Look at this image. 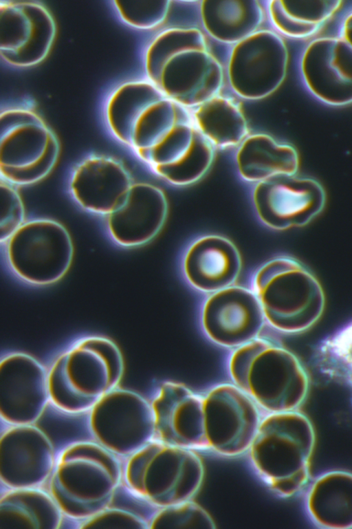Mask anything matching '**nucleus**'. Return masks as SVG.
I'll return each instance as SVG.
<instances>
[{"label":"nucleus","instance_id":"27","mask_svg":"<svg viewBox=\"0 0 352 529\" xmlns=\"http://www.w3.org/2000/svg\"><path fill=\"white\" fill-rule=\"evenodd\" d=\"M307 507L313 521L324 528H352V473H324L311 485Z\"/></svg>","mask_w":352,"mask_h":529},{"label":"nucleus","instance_id":"7","mask_svg":"<svg viewBox=\"0 0 352 529\" xmlns=\"http://www.w3.org/2000/svg\"><path fill=\"white\" fill-rule=\"evenodd\" d=\"M128 457V488L160 508L190 499L203 480L204 466L193 450L153 439Z\"/></svg>","mask_w":352,"mask_h":529},{"label":"nucleus","instance_id":"18","mask_svg":"<svg viewBox=\"0 0 352 529\" xmlns=\"http://www.w3.org/2000/svg\"><path fill=\"white\" fill-rule=\"evenodd\" d=\"M56 457L52 441L41 429L10 425L0 440L1 481L8 489L40 487L49 479Z\"/></svg>","mask_w":352,"mask_h":529},{"label":"nucleus","instance_id":"4","mask_svg":"<svg viewBox=\"0 0 352 529\" xmlns=\"http://www.w3.org/2000/svg\"><path fill=\"white\" fill-rule=\"evenodd\" d=\"M315 442L309 420L294 411L271 413L261 420L248 451L262 480L289 497L305 484Z\"/></svg>","mask_w":352,"mask_h":529},{"label":"nucleus","instance_id":"22","mask_svg":"<svg viewBox=\"0 0 352 529\" xmlns=\"http://www.w3.org/2000/svg\"><path fill=\"white\" fill-rule=\"evenodd\" d=\"M241 266L234 244L217 235L195 239L188 248L183 262L189 283L199 290L212 292L230 286L237 278Z\"/></svg>","mask_w":352,"mask_h":529},{"label":"nucleus","instance_id":"20","mask_svg":"<svg viewBox=\"0 0 352 529\" xmlns=\"http://www.w3.org/2000/svg\"><path fill=\"white\" fill-rule=\"evenodd\" d=\"M167 210L166 197L160 188L145 182L133 183L107 215L109 235L123 246L144 244L160 230Z\"/></svg>","mask_w":352,"mask_h":529},{"label":"nucleus","instance_id":"25","mask_svg":"<svg viewBox=\"0 0 352 529\" xmlns=\"http://www.w3.org/2000/svg\"><path fill=\"white\" fill-rule=\"evenodd\" d=\"M63 512L41 487L8 488L0 499V529L58 528Z\"/></svg>","mask_w":352,"mask_h":529},{"label":"nucleus","instance_id":"23","mask_svg":"<svg viewBox=\"0 0 352 529\" xmlns=\"http://www.w3.org/2000/svg\"><path fill=\"white\" fill-rule=\"evenodd\" d=\"M201 30L208 37L228 47L263 28L266 19L264 1H199Z\"/></svg>","mask_w":352,"mask_h":529},{"label":"nucleus","instance_id":"11","mask_svg":"<svg viewBox=\"0 0 352 529\" xmlns=\"http://www.w3.org/2000/svg\"><path fill=\"white\" fill-rule=\"evenodd\" d=\"M5 243L11 270L21 279L34 285H48L60 279L73 258L69 233L50 219L25 221Z\"/></svg>","mask_w":352,"mask_h":529},{"label":"nucleus","instance_id":"24","mask_svg":"<svg viewBox=\"0 0 352 529\" xmlns=\"http://www.w3.org/2000/svg\"><path fill=\"white\" fill-rule=\"evenodd\" d=\"M236 162L241 177L257 184L298 173L299 156L292 144L267 133H250L237 147Z\"/></svg>","mask_w":352,"mask_h":529},{"label":"nucleus","instance_id":"32","mask_svg":"<svg viewBox=\"0 0 352 529\" xmlns=\"http://www.w3.org/2000/svg\"><path fill=\"white\" fill-rule=\"evenodd\" d=\"M25 209L17 191L4 180L1 182V241L6 242L25 222Z\"/></svg>","mask_w":352,"mask_h":529},{"label":"nucleus","instance_id":"3","mask_svg":"<svg viewBox=\"0 0 352 529\" xmlns=\"http://www.w3.org/2000/svg\"><path fill=\"white\" fill-rule=\"evenodd\" d=\"M123 371L121 352L111 340L82 338L60 354L48 370L50 402L68 413L89 411L118 387Z\"/></svg>","mask_w":352,"mask_h":529},{"label":"nucleus","instance_id":"26","mask_svg":"<svg viewBox=\"0 0 352 529\" xmlns=\"http://www.w3.org/2000/svg\"><path fill=\"white\" fill-rule=\"evenodd\" d=\"M198 131L214 149L238 147L250 134L239 100L221 93L190 109Z\"/></svg>","mask_w":352,"mask_h":529},{"label":"nucleus","instance_id":"8","mask_svg":"<svg viewBox=\"0 0 352 529\" xmlns=\"http://www.w3.org/2000/svg\"><path fill=\"white\" fill-rule=\"evenodd\" d=\"M190 114L147 78L126 82L107 103L111 133L140 157L168 129Z\"/></svg>","mask_w":352,"mask_h":529},{"label":"nucleus","instance_id":"2","mask_svg":"<svg viewBox=\"0 0 352 529\" xmlns=\"http://www.w3.org/2000/svg\"><path fill=\"white\" fill-rule=\"evenodd\" d=\"M122 477L119 456L96 441L78 440L56 454L48 491L64 515L83 521L111 505Z\"/></svg>","mask_w":352,"mask_h":529},{"label":"nucleus","instance_id":"13","mask_svg":"<svg viewBox=\"0 0 352 529\" xmlns=\"http://www.w3.org/2000/svg\"><path fill=\"white\" fill-rule=\"evenodd\" d=\"M203 396L207 449L227 456L248 451L261 422L254 400L231 384L217 385Z\"/></svg>","mask_w":352,"mask_h":529},{"label":"nucleus","instance_id":"14","mask_svg":"<svg viewBox=\"0 0 352 529\" xmlns=\"http://www.w3.org/2000/svg\"><path fill=\"white\" fill-rule=\"evenodd\" d=\"M325 202L320 182L298 173L258 182L253 191L258 217L265 226L278 230L309 224L322 212Z\"/></svg>","mask_w":352,"mask_h":529},{"label":"nucleus","instance_id":"19","mask_svg":"<svg viewBox=\"0 0 352 529\" xmlns=\"http://www.w3.org/2000/svg\"><path fill=\"white\" fill-rule=\"evenodd\" d=\"M264 314L256 294L239 286H228L210 296L201 314L204 330L216 343L240 347L257 338Z\"/></svg>","mask_w":352,"mask_h":529},{"label":"nucleus","instance_id":"33","mask_svg":"<svg viewBox=\"0 0 352 529\" xmlns=\"http://www.w3.org/2000/svg\"><path fill=\"white\" fill-rule=\"evenodd\" d=\"M82 528H147L149 522L130 510L111 506L81 521Z\"/></svg>","mask_w":352,"mask_h":529},{"label":"nucleus","instance_id":"17","mask_svg":"<svg viewBox=\"0 0 352 529\" xmlns=\"http://www.w3.org/2000/svg\"><path fill=\"white\" fill-rule=\"evenodd\" d=\"M0 51L8 63L30 67L43 61L55 36L54 21L42 5L30 1L1 3Z\"/></svg>","mask_w":352,"mask_h":529},{"label":"nucleus","instance_id":"15","mask_svg":"<svg viewBox=\"0 0 352 529\" xmlns=\"http://www.w3.org/2000/svg\"><path fill=\"white\" fill-rule=\"evenodd\" d=\"M299 72L305 88L321 102L352 104V47L339 36L313 39L300 54Z\"/></svg>","mask_w":352,"mask_h":529},{"label":"nucleus","instance_id":"16","mask_svg":"<svg viewBox=\"0 0 352 529\" xmlns=\"http://www.w3.org/2000/svg\"><path fill=\"white\" fill-rule=\"evenodd\" d=\"M50 402L48 371L32 356L15 352L0 364V413L10 425L34 424Z\"/></svg>","mask_w":352,"mask_h":529},{"label":"nucleus","instance_id":"6","mask_svg":"<svg viewBox=\"0 0 352 529\" xmlns=\"http://www.w3.org/2000/svg\"><path fill=\"white\" fill-rule=\"evenodd\" d=\"M254 289L264 317L277 330L303 332L321 316L322 288L300 261L289 256L273 258L256 271Z\"/></svg>","mask_w":352,"mask_h":529},{"label":"nucleus","instance_id":"28","mask_svg":"<svg viewBox=\"0 0 352 529\" xmlns=\"http://www.w3.org/2000/svg\"><path fill=\"white\" fill-rule=\"evenodd\" d=\"M341 4L339 1H264L270 28L283 38L293 39L314 36Z\"/></svg>","mask_w":352,"mask_h":529},{"label":"nucleus","instance_id":"34","mask_svg":"<svg viewBox=\"0 0 352 529\" xmlns=\"http://www.w3.org/2000/svg\"><path fill=\"white\" fill-rule=\"evenodd\" d=\"M337 35L352 47V9L346 12L342 17Z\"/></svg>","mask_w":352,"mask_h":529},{"label":"nucleus","instance_id":"10","mask_svg":"<svg viewBox=\"0 0 352 529\" xmlns=\"http://www.w3.org/2000/svg\"><path fill=\"white\" fill-rule=\"evenodd\" d=\"M288 63L284 38L272 28H262L228 47L223 63L226 82L240 99L263 100L283 84Z\"/></svg>","mask_w":352,"mask_h":529},{"label":"nucleus","instance_id":"30","mask_svg":"<svg viewBox=\"0 0 352 529\" xmlns=\"http://www.w3.org/2000/svg\"><path fill=\"white\" fill-rule=\"evenodd\" d=\"M152 528H214L210 515L199 505L190 501L160 508L149 521Z\"/></svg>","mask_w":352,"mask_h":529},{"label":"nucleus","instance_id":"1","mask_svg":"<svg viewBox=\"0 0 352 529\" xmlns=\"http://www.w3.org/2000/svg\"><path fill=\"white\" fill-rule=\"evenodd\" d=\"M207 39L195 25H171L156 31L144 51L145 78L190 109L222 93L223 63Z\"/></svg>","mask_w":352,"mask_h":529},{"label":"nucleus","instance_id":"5","mask_svg":"<svg viewBox=\"0 0 352 529\" xmlns=\"http://www.w3.org/2000/svg\"><path fill=\"white\" fill-rule=\"evenodd\" d=\"M234 385L271 413L295 410L308 390V376L298 358L281 345L256 338L232 354Z\"/></svg>","mask_w":352,"mask_h":529},{"label":"nucleus","instance_id":"9","mask_svg":"<svg viewBox=\"0 0 352 529\" xmlns=\"http://www.w3.org/2000/svg\"><path fill=\"white\" fill-rule=\"evenodd\" d=\"M59 144L54 133L34 111L22 108L1 114L0 170L3 180L35 183L56 164Z\"/></svg>","mask_w":352,"mask_h":529},{"label":"nucleus","instance_id":"31","mask_svg":"<svg viewBox=\"0 0 352 529\" xmlns=\"http://www.w3.org/2000/svg\"><path fill=\"white\" fill-rule=\"evenodd\" d=\"M122 19L135 28L159 30L164 28L171 9L172 1H115Z\"/></svg>","mask_w":352,"mask_h":529},{"label":"nucleus","instance_id":"29","mask_svg":"<svg viewBox=\"0 0 352 529\" xmlns=\"http://www.w3.org/2000/svg\"><path fill=\"white\" fill-rule=\"evenodd\" d=\"M312 360L321 374L352 391V320L318 344Z\"/></svg>","mask_w":352,"mask_h":529},{"label":"nucleus","instance_id":"12","mask_svg":"<svg viewBox=\"0 0 352 529\" xmlns=\"http://www.w3.org/2000/svg\"><path fill=\"white\" fill-rule=\"evenodd\" d=\"M96 441L118 456H130L154 439L151 403L139 393L116 387L89 411Z\"/></svg>","mask_w":352,"mask_h":529},{"label":"nucleus","instance_id":"21","mask_svg":"<svg viewBox=\"0 0 352 529\" xmlns=\"http://www.w3.org/2000/svg\"><path fill=\"white\" fill-rule=\"evenodd\" d=\"M128 171L118 160L91 155L74 169L69 189L75 201L87 211L108 215L132 185Z\"/></svg>","mask_w":352,"mask_h":529}]
</instances>
